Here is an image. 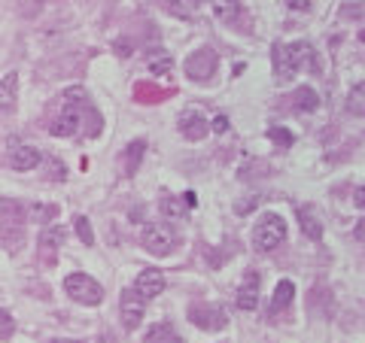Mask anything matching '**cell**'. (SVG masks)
<instances>
[{"label":"cell","mask_w":365,"mask_h":343,"mask_svg":"<svg viewBox=\"0 0 365 343\" xmlns=\"http://www.w3.org/2000/svg\"><path fill=\"white\" fill-rule=\"evenodd\" d=\"M119 313H122V325H125L128 331H134V328L143 322L146 301H143L134 289H128V292H122V301H119Z\"/></svg>","instance_id":"5"},{"label":"cell","mask_w":365,"mask_h":343,"mask_svg":"<svg viewBox=\"0 0 365 343\" xmlns=\"http://www.w3.org/2000/svg\"><path fill=\"white\" fill-rule=\"evenodd\" d=\"M289 9H296V13H307L310 9V0H286Z\"/></svg>","instance_id":"29"},{"label":"cell","mask_w":365,"mask_h":343,"mask_svg":"<svg viewBox=\"0 0 365 343\" xmlns=\"http://www.w3.org/2000/svg\"><path fill=\"white\" fill-rule=\"evenodd\" d=\"M182 198H186V207H195V203H198V198H195V191H186V194H182Z\"/></svg>","instance_id":"32"},{"label":"cell","mask_w":365,"mask_h":343,"mask_svg":"<svg viewBox=\"0 0 365 343\" xmlns=\"http://www.w3.org/2000/svg\"><path fill=\"white\" fill-rule=\"evenodd\" d=\"M237 307L241 310H255L259 307V274H246L241 289H237Z\"/></svg>","instance_id":"10"},{"label":"cell","mask_w":365,"mask_h":343,"mask_svg":"<svg viewBox=\"0 0 365 343\" xmlns=\"http://www.w3.org/2000/svg\"><path fill=\"white\" fill-rule=\"evenodd\" d=\"M143 152H146V140H131V143H128V149H125V173L128 176L140 168Z\"/></svg>","instance_id":"21"},{"label":"cell","mask_w":365,"mask_h":343,"mask_svg":"<svg viewBox=\"0 0 365 343\" xmlns=\"http://www.w3.org/2000/svg\"><path fill=\"white\" fill-rule=\"evenodd\" d=\"M52 343H79V340H70V337H64V340H52Z\"/></svg>","instance_id":"33"},{"label":"cell","mask_w":365,"mask_h":343,"mask_svg":"<svg viewBox=\"0 0 365 343\" xmlns=\"http://www.w3.org/2000/svg\"><path fill=\"white\" fill-rule=\"evenodd\" d=\"M298 222H301V231H305V237L310 240H319L323 237V216H319V210L314 203H305V207H298Z\"/></svg>","instance_id":"12"},{"label":"cell","mask_w":365,"mask_h":343,"mask_svg":"<svg viewBox=\"0 0 365 343\" xmlns=\"http://www.w3.org/2000/svg\"><path fill=\"white\" fill-rule=\"evenodd\" d=\"M268 140H271V143H277L280 149H289V146L296 143V137H292V134L286 131V128H268Z\"/></svg>","instance_id":"24"},{"label":"cell","mask_w":365,"mask_h":343,"mask_svg":"<svg viewBox=\"0 0 365 343\" xmlns=\"http://www.w3.org/2000/svg\"><path fill=\"white\" fill-rule=\"evenodd\" d=\"M283 240H286V222H283V216L280 213H265L253 228V246L259 253H271Z\"/></svg>","instance_id":"1"},{"label":"cell","mask_w":365,"mask_h":343,"mask_svg":"<svg viewBox=\"0 0 365 343\" xmlns=\"http://www.w3.org/2000/svg\"><path fill=\"white\" fill-rule=\"evenodd\" d=\"M207 131H210V125L201 113H182L180 116V134L186 137V140H204Z\"/></svg>","instance_id":"11"},{"label":"cell","mask_w":365,"mask_h":343,"mask_svg":"<svg viewBox=\"0 0 365 343\" xmlns=\"http://www.w3.org/2000/svg\"><path fill=\"white\" fill-rule=\"evenodd\" d=\"M79 125H82V107L79 104H64L61 116L55 119V125L49 128V134L52 137H73L79 131Z\"/></svg>","instance_id":"6"},{"label":"cell","mask_w":365,"mask_h":343,"mask_svg":"<svg viewBox=\"0 0 365 343\" xmlns=\"http://www.w3.org/2000/svg\"><path fill=\"white\" fill-rule=\"evenodd\" d=\"M289 55H292V61H296V70H314L317 64H314V46H310L307 40H296V43H289Z\"/></svg>","instance_id":"16"},{"label":"cell","mask_w":365,"mask_h":343,"mask_svg":"<svg viewBox=\"0 0 365 343\" xmlns=\"http://www.w3.org/2000/svg\"><path fill=\"white\" fill-rule=\"evenodd\" d=\"M292 295H296V285H292V280H280L277 285H274V295H271V313L286 310L289 304H292Z\"/></svg>","instance_id":"17"},{"label":"cell","mask_w":365,"mask_h":343,"mask_svg":"<svg viewBox=\"0 0 365 343\" xmlns=\"http://www.w3.org/2000/svg\"><path fill=\"white\" fill-rule=\"evenodd\" d=\"M173 337V328L168 325V322H161V325H155L150 331V337H146V343H164V340H171Z\"/></svg>","instance_id":"26"},{"label":"cell","mask_w":365,"mask_h":343,"mask_svg":"<svg viewBox=\"0 0 365 343\" xmlns=\"http://www.w3.org/2000/svg\"><path fill=\"white\" fill-rule=\"evenodd\" d=\"M164 9L177 18H192L198 9V0H164Z\"/></svg>","instance_id":"22"},{"label":"cell","mask_w":365,"mask_h":343,"mask_svg":"<svg viewBox=\"0 0 365 343\" xmlns=\"http://www.w3.org/2000/svg\"><path fill=\"white\" fill-rule=\"evenodd\" d=\"M143 246H146V253L150 255H171V249H173V243H177V240H173V231L164 225V222H150V225L143 228Z\"/></svg>","instance_id":"4"},{"label":"cell","mask_w":365,"mask_h":343,"mask_svg":"<svg viewBox=\"0 0 365 343\" xmlns=\"http://www.w3.org/2000/svg\"><path fill=\"white\" fill-rule=\"evenodd\" d=\"M216 67H219V55L210 46H201L186 58V76L192 82H207L216 73Z\"/></svg>","instance_id":"3"},{"label":"cell","mask_w":365,"mask_h":343,"mask_svg":"<svg viewBox=\"0 0 365 343\" xmlns=\"http://www.w3.org/2000/svg\"><path fill=\"white\" fill-rule=\"evenodd\" d=\"M271 61H274V79L277 82H289L298 73L296 61H292V55H289V43H274Z\"/></svg>","instance_id":"8"},{"label":"cell","mask_w":365,"mask_h":343,"mask_svg":"<svg viewBox=\"0 0 365 343\" xmlns=\"http://www.w3.org/2000/svg\"><path fill=\"white\" fill-rule=\"evenodd\" d=\"M207 6L223 25H234L241 18V0H207Z\"/></svg>","instance_id":"14"},{"label":"cell","mask_w":365,"mask_h":343,"mask_svg":"<svg viewBox=\"0 0 365 343\" xmlns=\"http://www.w3.org/2000/svg\"><path fill=\"white\" fill-rule=\"evenodd\" d=\"M15 95H18V73H6V76L0 79V119L13 109Z\"/></svg>","instance_id":"15"},{"label":"cell","mask_w":365,"mask_h":343,"mask_svg":"<svg viewBox=\"0 0 365 343\" xmlns=\"http://www.w3.org/2000/svg\"><path fill=\"white\" fill-rule=\"evenodd\" d=\"M362 95H365V86H362V82H356L353 91H350V100H347V109H350L356 119H362V113H365V109H362Z\"/></svg>","instance_id":"23"},{"label":"cell","mask_w":365,"mask_h":343,"mask_svg":"<svg viewBox=\"0 0 365 343\" xmlns=\"http://www.w3.org/2000/svg\"><path fill=\"white\" fill-rule=\"evenodd\" d=\"M189 319L195 322L198 328H207V331H219V328L228 325V319H225L223 310H219V307H204V304H195V307L189 310Z\"/></svg>","instance_id":"7"},{"label":"cell","mask_w":365,"mask_h":343,"mask_svg":"<svg viewBox=\"0 0 365 343\" xmlns=\"http://www.w3.org/2000/svg\"><path fill=\"white\" fill-rule=\"evenodd\" d=\"M77 237L86 246H95V231H91V222L86 216H77Z\"/></svg>","instance_id":"25"},{"label":"cell","mask_w":365,"mask_h":343,"mask_svg":"<svg viewBox=\"0 0 365 343\" xmlns=\"http://www.w3.org/2000/svg\"><path fill=\"white\" fill-rule=\"evenodd\" d=\"M146 67H150V73H155V76H168L173 70V55L164 49H155L150 58H146Z\"/></svg>","instance_id":"18"},{"label":"cell","mask_w":365,"mask_h":343,"mask_svg":"<svg viewBox=\"0 0 365 343\" xmlns=\"http://www.w3.org/2000/svg\"><path fill=\"white\" fill-rule=\"evenodd\" d=\"M9 331H13V316L6 310H0V337H6Z\"/></svg>","instance_id":"27"},{"label":"cell","mask_w":365,"mask_h":343,"mask_svg":"<svg viewBox=\"0 0 365 343\" xmlns=\"http://www.w3.org/2000/svg\"><path fill=\"white\" fill-rule=\"evenodd\" d=\"M64 292H67L77 304H86V307H98V304L104 301L100 283L91 280L88 274H70L67 280H64Z\"/></svg>","instance_id":"2"},{"label":"cell","mask_w":365,"mask_h":343,"mask_svg":"<svg viewBox=\"0 0 365 343\" xmlns=\"http://www.w3.org/2000/svg\"><path fill=\"white\" fill-rule=\"evenodd\" d=\"M164 343H182V340H180V337H177V335H173V337H171V340H164Z\"/></svg>","instance_id":"34"},{"label":"cell","mask_w":365,"mask_h":343,"mask_svg":"<svg viewBox=\"0 0 365 343\" xmlns=\"http://www.w3.org/2000/svg\"><path fill=\"white\" fill-rule=\"evenodd\" d=\"M134 292L143 301H152L164 292V274L161 271H140V276L134 280Z\"/></svg>","instance_id":"9"},{"label":"cell","mask_w":365,"mask_h":343,"mask_svg":"<svg viewBox=\"0 0 365 343\" xmlns=\"http://www.w3.org/2000/svg\"><path fill=\"white\" fill-rule=\"evenodd\" d=\"M253 203H259V198H250V201H241V203H237V213H250L253 210Z\"/></svg>","instance_id":"30"},{"label":"cell","mask_w":365,"mask_h":343,"mask_svg":"<svg viewBox=\"0 0 365 343\" xmlns=\"http://www.w3.org/2000/svg\"><path fill=\"white\" fill-rule=\"evenodd\" d=\"M353 194H356V198H353V201H356V207L362 210V207H365V198H362L365 191H362V185H356V191H353Z\"/></svg>","instance_id":"31"},{"label":"cell","mask_w":365,"mask_h":343,"mask_svg":"<svg viewBox=\"0 0 365 343\" xmlns=\"http://www.w3.org/2000/svg\"><path fill=\"white\" fill-rule=\"evenodd\" d=\"M210 128H213L216 134H225V131H228V116H216V119H213V125H210Z\"/></svg>","instance_id":"28"},{"label":"cell","mask_w":365,"mask_h":343,"mask_svg":"<svg viewBox=\"0 0 365 343\" xmlns=\"http://www.w3.org/2000/svg\"><path fill=\"white\" fill-rule=\"evenodd\" d=\"M40 149L36 146H18V149H13V155H9V164H13V170L25 173V170H34L36 164H40Z\"/></svg>","instance_id":"13"},{"label":"cell","mask_w":365,"mask_h":343,"mask_svg":"<svg viewBox=\"0 0 365 343\" xmlns=\"http://www.w3.org/2000/svg\"><path fill=\"white\" fill-rule=\"evenodd\" d=\"M292 100H296V113H314V109L319 107L317 91H314V88H307V86L296 88V95H292Z\"/></svg>","instance_id":"20"},{"label":"cell","mask_w":365,"mask_h":343,"mask_svg":"<svg viewBox=\"0 0 365 343\" xmlns=\"http://www.w3.org/2000/svg\"><path fill=\"white\" fill-rule=\"evenodd\" d=\"M159 207L164 213V219H171V222H182V219L189 216V207L182 203V198H173V194H164Z\"/></svg>","instance_id":"19"}]
</instances>
